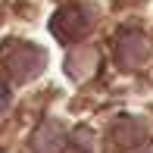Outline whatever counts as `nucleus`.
I'll list each match as a JSON object with an SVG mask.
<instances>
[{"label": "nucleus", "mask_w": 153, "mask_h": 153, "mask_svg": "<svg viewBox=\"0 0 153 153\" xmlns=\"http://www.w3.org/2000/svg\"><path fill=\"white\" fill-rule=\"evenodd\" d=\"M150 153H153V150H150Z\"/></svg>", "instance_id": "8"}, {"label": "nucleus", "mask_w": 153, "mask_h": 153, "mask_svg": "<svg viewBox=\"0 0 153 153\" xmlns=\"http://www.w3.org/2000/svg\"><path fill=\"white\" fill-rule=\"evenodd\" d=\"M150 53H153V44L141 31H125L116 41V59L122 69H141L150 59Z\"/></svg>", "instance_id": "3"}, {"label": "nucleus", "mask_w": 153, "mask_h": 153, "mask_svg": "<svg viewBox=\"0 0 153 153\" xmlns=\"http://www.w3.org/2000/svg\"><path fill=\"white\" fill-rule=\"evenodd\" d=\"M0 59L10 69V75L19 78V81L34 78V75L44 69V53L34 44H25V41H6V44L0 47Z\"/></svg>", "instance_id": "1"}, {"label": "nucleus", "mask_w": 153, "mask_h": 153, "mask_svg": "<svg viewBox=\"0 0 153 153\" xmlns=\"http://www.w3.org/2000/svg\"><path fill=\"white\" fill-rule=\"evenodd\" d=\"M88 28H91V13H88L85 6H62L56 16L50 19V31L56 34L62 44L85 38Z\"/></svg>", "instance_id": "2"}, {"label": "nucleus", "mask_w": 153, "mask_h": 153, "mask_svg": "<svg viewBox=\"0 0 153 153\" xmlns=\"http://www.w3.org/2000/svg\"><path fill=\"white\" fill-rule=\"evenodd\" d=\"M66 72L72 75L75 81L91 78V75L97 72V50H94V47H81V50H75L72 56L66 59Z\"/></svg>", "instance_id": "5"}, {"label": "nucleus", "mask_w": 153, "mask_h": 153, "mask_svg": "<svg viewBox=\"0 0 153 153\" xmlns=\"http://www.w3.org/2000/svg\"><path fill=\"white\" fill-rule=\"evenodd\" d=\"M69 153H97L94 134H91L88 128H78L72 137H69Z\"/></svg>", "instance_id": "6"}, {"label": "nucleus", "mask_w": 153, "mask_h": 153, "mask_svg": "<svg viewBox=\"0 0 153 153\" xmlns=\"http://www.w3.org/2000/svg\"><path fill=\"white\" fill-rule=\"evenodd\" d=\"M6 103H10V88H6V81H0V113L6 109Z\"/></svg>", "instance_id": "7"}, {"label": "nucleus", "mask_w": 153, "mask_h": 153, "mask_svg": "<svg viewBox=\"0 0 153 153\" xmlns=\"http://www.w3.org/2000/svg\"><path fill=\"white\" fill-rule=\"evenodd\" d=\"M62 144H66V128L56 119H47L34 131V150L38 153H59Z\"/></svg>", "instance_id": "4"}]
</instances>
